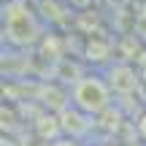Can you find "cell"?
<instances>
[{
    "label": "cell",
    "instance_id": "obj_1",
    "mask_svg": "<svg viewBox=\"0 0 146 146\" xmlns=\"http://www.w3.org/2000/svg\"><path fill=\"white\" fill-rule=\"evenodd\" d=\"M73 100H76V106L81 111L98 114V111H103L106 106H108V87H106L98 76H87V78H81V81L76 84Z\"/></svg>",
    "mask_w": 146,
    "mask_h": 146
},
{
    "label": "cell",
    "instance_id": "obj_2",
    "mask_svg": "<svg viewBox=\"0 0 146 146\" xmlns=\"http://www.w3.org/2000/svg\"><path fill=\"white\" fill-rule=\"evenodd\" d=\"M111 87L119 89V92L135 89V73H133L130 68H114L111 70Z\"/></svg>",
    "mask_w": 146,
    "mask_h": 146
},
{
    "label": "cell",
    "instance_id": "obj_3",
    "mask_svg": "<svg viewBox=\"0 0 146 146\" xmlns=\"http://www.w3.org/2000/svg\"><path fill=\"white\" fill-rule=\"evenodd\" d=\"M141 130H143V135H146V116H143V122H141Z\"/></svg>",
    "mask_w": 146,
    "mask_h": 146
}]
</instances>
